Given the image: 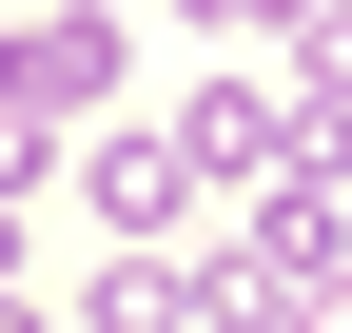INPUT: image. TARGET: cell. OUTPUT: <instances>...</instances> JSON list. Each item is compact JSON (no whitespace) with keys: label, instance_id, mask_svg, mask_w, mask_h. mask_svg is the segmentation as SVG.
Segmentation results:
<instances>
[{"label":"cell","instance_id":"6da1fadb","mask_svg":"<svg viewBox=\"0 0 352 333\" xmlns=\"http://www.w3.org/2000/svg\"><path fill=\"white\" fill-rule=\"evenodd\" d=\"M0 78H20V138H39V118H98V98H118V20L78 0V20H39Z\"/></svg>","mask_w":352,"mask_h":333},{"label":"cell","instance_id":"7a4b0ae2","mask_svg":"<svg viewBox=\"0 0 352 333\" xmlns=\"http://www.w3.org/2000/svg\"><path fill=\"white\" fill-rule=\"evenodd\" d=\"M196 157H294V138H274V98H254V78H215V98H196Z\"/></svg>","mask_w":352,"mask_h":333},{"label":"cell","instance_id":"3957f363","mask_svg":"<svg viewBox=\"0 0 352 333\" xmlns=\"http://www.w3.org/2000/svg\"><path fill=\"white\" fill-rule=\"evenodd\" d=\"M196 20H294V0H196Z\"/></svg>","mask_w":352,"mask_h":333}]
</instances>
